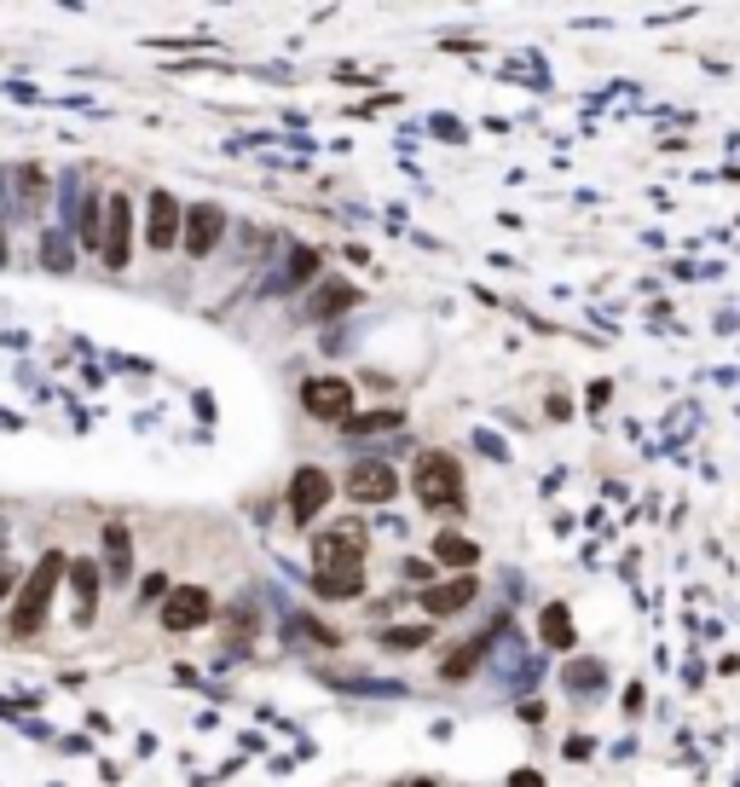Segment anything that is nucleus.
<instances>
[{"label":"nucleus","mask_w":740,"mask_h":787,"mask_svg":"<svg viewBox=\"0 0 740 787\" xmlns=\"http://www.w3.org/2000/svg\"><path fill=\"white\" fill-rule=\"evenodd\" d=\"M313 585L331 602H354L365 591V521H331L313 539Z\"/></svg>","instance_id":"nucleus-1"},{"label":"nucleus","mask_w":740,"mask_h":787,"mask_svg":"<svg viewBox=\"0 0 740 787\" xmlns=\"http://www.w3.org/2000/svg\"><path fill=\"white\" fill-rule=\"evenodd\" d=\"M411 493H417L423 510H463V463L446 452H423L417 470H411Z\"/></svg>","instance_id":"nucleus-2"},{"label":"nucleus","mask_w":740,"mask_h":787,"mask_svg":"<svg viewBox=\"0 0 740 787\" xmlns=\"http://www.w3.org/2000/svg\"><path fill=\"white\" fill-rule=\"evenodd\" d=\"M65 579V556L47 551L35 562V574L24 579V591H18V609H12V632L18 637H35L41 625H47V602H53V585Z\"/></svg>","instance_id":"nucleus-3"},{"label":"nucleus","mask_w":740,"mask_h":787,"mask_svg":"<svg viewBox=\"0 0 740 787\" xmlns=\"http://www.w3.org/2000/svg\"><path fill=\"white\" fill-rule=\"evenodd\" d=\"M331 475L324 470H313V463H307V470H296L290 475V521L296 528H313V521L324 516V504H331Z\"/></svg>","instance_id":"nucleus-4"},{"label":"nucleus","mask_w":740,"mask_h":787,"mask_svg":"<svg viewBox=\"0 0 740 787\" xmlns=\"http://www.w3.org/2000/svg\"><path fill=\"white\" fill-rule=\"evenodd\" d=\"M215 620V597L203 585H180V591L162 597V625L169 632H197V625Z\"/></svg>","instance_id":"nucleus-5"},{"label":"nucleus","mask_w":740,"mask_h":787,"mask_svg":"<svg viewBox=\"0 0 740 787\" xmlns=\"http://www.w3.org/2000/svg\"><path fill=\"white\" fill-rule=\"evenodd\" d=\"M301 406H307V417H319V423H347L354 417V389H347L342 377H313L301 389Z\"/></svg>","instance_id":"nucleus-6"},{"label":"nucleus","mask_w":740,"mask_h":787,"mask_svg":"<svg viewBox=\"0 0 740 787\" xmlns=\"http://www.w3.org/2000/svg\"><path fill=\"white\" fill-rule=\"evenodd\" d=\"M220 238H226V209H220V204L185 209V220H180V244H185V255H209Z\"/></svg>","instance_id":"nucleus-7"},{"label":"nucleus","mask_w":740,"mask_h":787,"mask_svg":"<svg viewBox=\"0 0 740 787\" xmlns=\"http://www.w3.org/2000/svg\"><path fill=\"white\" fill-rule=\"evenodd\" d=\"M394 487H400V481H394V470H388L382 458H359L354 470H347V498H354V504H388V498H394Z\"/></svg>","instance_id":"nucleus-8"},{"label":"nucleus","mask_w":740,"mask_h":787,"mask_svg":"<svg viewBox=\"0 0 740 787\" xmlns=\"http://www.w3.org/2000/svg\"><path fill=\"white\" fill-rule=\"evenodd\" d=\"M128 238H134V209H128V197H111L105 204V232H99V250H105L111 273L128 267Z\"/></svg>","instance_id":"nucleus-9"},{"label":"nucleus","mask_w":740,"mask_h":787,"mask_svg":"<svg viewBox=\"0 0 740 787\" xmlns=\"http://www.w3.org/2000/svg\"><path fill=\"white\" fill-rule=\"evenodd\" d=\"M180 220H185V209L174 204V197H169V192H151L146 244H151V250H174V244H180Z\"/></svg>","instance_id":"nucleus-10"},{"label":"nucleus","mask_w":740,"mask_h":787,"mask_svg":"<svg viewBox=\"0 0 740 787\" xmlns=\"http://www.w3.org/2000/svg\"><path fill=\"white\" fill-rule=\"evenodd\" d=\"M475 597H481V585H475V579L463 574V579H451V585H435V591L423 597V614H428V620L463 614V609H469V602H475Z\"/></svg>","instance_id":"nucleus-11"},{"label":"nucleus","mask_w":740,"mask_h":787,"mask_svg":"<svg viewBox=\"0 0 740 787\" xmlns=\"http://www.w3.org/2000/svg\"><path fill=\"white\" fill-rule=\"evenodd\" d=\"M359 301V290L354 285H324L313 301H307V319H336V313H347Z\"/></svg>","instance_id":"nucleus-12"},{"label":"nucleus","mask_w":740,"mask_h":787,"mask_svg":"<svg viewBox=\"0 0 740 787\" xmlns=\"http://www.w3.org/2000/svg\"><path fill=\"white\" fill-rule=\"evenodd\" d=\"M105 568H111V579H128V574H134V544H128V528H105Z\"/></svg>","instance_id":"nucleus-13"},{"label":"nucleus","mask_w":740,"mask_h":787,"mask_svg":"<svg viewBox=\"0 0 740 787\" xmlns=\"http://www.w3.org/2000/svg\"><path fill=\"white\" fill-rule=\"evenodd\" d=\"M435 556L446 562V568H463V574H469L481 551H475V539H463V533H440V539H435Z\"/></svg>","instance_id":"nucleus-14"},{"label":"nucleus","mask_w":740,"mask_h":787,"mask_svg":"<svg viewBox=\"0 0 740 787\" xmlns=\"http://www.w3.org/2000/svg\"><path fill=\"white\" fill-rule=\"evenodd\" d=\"M539 632H544L550 649H573V614H567V609H544Z\"/></svg>","instance_id":"nucleus-15"},{"label":"nucleus","mask_w":740,"mask_h":787,"mask_svg":"<svg viewBox=\"0 0 740 787\" xmlns=\"http://www.w3.org/2000/svg\"><path fill=\"white\" fill-rule=\"evenodd\" d=\"M70 579H76V597H81V609L93 614V602H99V568H93V562H70Z\"/></svg>","instance_id":"nucleus-16"},{"label":"nucleus","mask_w":740,"mask_h":787,"mask_svg":"<svg viewBox=\"0 0 740 787\" xmlns=\"http://www.w3.org/2000/svg\"><path fill=\"white\" fill-rule=\"evenodd\" d=\"M394 423H400V412H365V417H347L342 429L347 435H377V429H394Z\"/></svg>","instance_id":"nucleus-17"},{"label":"nucleus","mask_w":740,"mask_h":787,"mask_svg":"<svg viewBox=\"0 0 740 787\" xmlns=\"http://www.w3.org/2000/svg\"><path fill=\"white\" fill-rule=\"evenodd\" d=\"M423 643H428V632H423V625H417V632H411V625H400V632H388V649H423Z\"/></svg>","instance_id":"nucleus-18"},{"label":"nucleus","mask_w":740,"mask_h":787,"mask_svg":"<svg viewBox=\"0 0 740 787\" xmlns=\"http://www.w3.org/2000/svg\"><path fill=\"white\" fill-rule=\"evenodd\" d=\"M313 273H319V255H313V250H296V261H290V285H307Z\"/></svg>","instance_id":"nucleus-19"},{"label":"nucleus","mask_w":740,"mask_h":787,"mask_svg":"<svg viewBox=\"0 0 740 787\" xmlns=\"http://www.w3.org/2000/svg\"><path fill=\"white\" fill-rule=\"evenodd\" d=\"M596 678H602V666H567V683L579 695H585V683H596Z\"/></svg>","instance_id":"nucleus-20"},{"label":"nucleus","mask_w":740,"mask_h":787,"mask_svg":"<svg viewBox=\"0 0 740 787\" xmlns=\"http://www.w3.org/2000/svg\"><path fill=\"white\" fill-rule=\"evenodd\" d=\"M139 591H146V602H162V597H169V579H162V574H151L146 585H139Z\"/></svg>","instance_id":"nucleus-21"},{"label":"nucleus","mask_w":740,"mask_h":787,"mask_svg":"<svg viewBox=\"0 0 740 787\" xmlns=\"http://www.w3.org/2000/svg\"><path fill=\"white\" fill-rule=\"evenodd\" d=\"M509 787H544V782H539V771H516V782H509Z\"/></svg>","instance_id":"nucleus-22"},{"label":"nucleus","mask_w":740,"mask_h":787,"mask_svg":"<svg viewBox=\"0 0 740 787\" xmlns=\"http://www.w3.org/2000/svg\"><path fill=\"white\" fill-rule=\"evenodd\" d=\"M7 591H12V574H7V568H0V602H7Z\"/></svg>","instance_id":"nucleus-23"},{"label":"nucleus","mask_w":740,"mask_h":787,"mask_svg":"<svg viewBox=\"0 0 740 787\" xmlns=\"http://www.w3.org/2000/svg\"><path fill=\"white\" fill-rule=\"evenodd\" d=\"M411 787H417V782H411ZM423 787H428V782H423Z\"/></svg>","instance_id":"nucleus-24"}]
</instances>
